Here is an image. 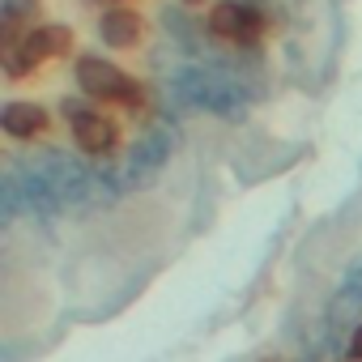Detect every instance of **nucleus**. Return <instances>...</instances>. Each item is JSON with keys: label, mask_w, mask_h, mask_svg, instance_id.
<instances>
[{"label": "nucleus", "mask_w": 362, "mask_h": 362, "mask_svg": "<svg viewBox=\"0 0 362 362\" xmlns=\"http://www.w3.org/2000/svg\"><path fill=\"white\" fill-rule=\"evenodd\" d=\"M345 281H358V286H362V260H354V264H349V273H345Z\"/></svg>", "instance_id": "nucleus-12"}, {"label": "nucleus", "mask_w": 362, "mask_h": 362, "mask_svg": "<svg viewBox=\"0 0 362 362\" xmlns=\"http://www.w3.org/2000/svg\"><path fill=\"white\" fill-rule=\"evenodd\" d=\"M162 30H166V35H175L179 43H192V39H197V26H192V18H184L179 9H166V13H162Z\"/></svg>", "instance_id": "nucleus-10"}, {"label": "nucleus", "mask_w": 362, "mask_h": 362, "mask_svg": "<svg viewBox=\"0 0 362 362\" xmlns=\"http://www.w3.org/2000/svg\"><path fill=\"white\" fill-rule=\"evenodd\" d=\"M324 324H328L332 332H341V328H358V324H362V286H358V281H341V290L328 298Z\"/></svg>", "instance_id": "nucleus-8"}, {"label": "nucleus", "mask_w": 362, "mask_h": 362, "mask_svg": "<svg viewBox=\"0 0 362 362\" xmlns=\"http://www.w3.org/2000/svg\"><path fill=\"white\" fill-rule=\"evenodd\" d=\"M298 362H315V358H311V354H307V358H298Z\"/></svg>", "instance_id": "nucleus-14"}, {"label": "nucleus", "mask_w": 362, "mask_h": 362, "mask_svg": "<svg viewBox=\"0 0 362 362\" xmlns=\"http://www.w3.org/2000/svg\"><path fill=\"white\" fill-rule=\"evenodd\" d=\"M345 358L349 362H362V324L349 328V345H345Z\"/></svg>", "instance_id": "nucleus-11"}, {"label": "nucleus", "mask_w": 362, "mask_h": 362, "mask_svg": "<svg viewBox=\"0 0 362 362\" xmlns=\"http://www.w3.org/2000/svg\"><path fill=\"white\" fill-rule=\"evenodd\" d=\"M205 30L214 39L235 43V47H252V43L264 39V13L243 5V0H218L209 9V18H205Z\"/></svg>", "instance_id": "nucleus-3"}, {"label": "nucleus", "mask_w": 362, "mask_h": 362, "mask_svg": "<svg viewBox=\"0 0 362 362\" xmlns=\"http://www.w3.org/2000/svg\"><path fill=\"white\" fill-rule=\"evenodd\" d=\"M0 128H5L13 141H35L52 128V115L43 103H30V98H13L0 107Z\"/></svg>", "instance_id": "nucleus-4"}, {"label": "nucleus", "mask_w": 362, "mask_h": 362, "mask_svg": "<svg viewBox=\"0 0 362 362\" xmlns=\"http://www.w3.org/2000/svg\"><path fill=\"white\" fill-rule=\"evenodd\" d=\"M166 124H170V119H162L158 128H145V132L128 145L124 166H128V179H132V192H136V188H149L153 179L166 170V162H170V149H175L179 132L166 128Z\"/></svg>", "instance_id": "nucleus-2"}, {"label": "nucleus", "mask_w": 362, "mask_h": 362, "mask_svg": "<svg viewBox=\"0 0 362 362\" xmlns=\"http://www.w3.org/2000/svg\"><path fill=\"white\" fill-rule=\"evenodd\" d=\"M73 145L81 153H90V158H107L119 145V124L111 115H103V111H90L86 119L73 124Z\"/></svg>", "instance_id": "nucleus-5"}, {"label": "nucleus", "mask_w": 362, "mask_h": 362, "mask_svg": "<svg viewBox=\"0 0 362 362\" xmlns=\"http://www.w3.org/2000/svg\"><path fill=\"white\" fill-rule=\"evenodd\" d=\"M22 43H26V52L35 60H64L73 52V30L69 26H56V22H43L30 35H22Z\"/></svg>", "instance_id": "nucleus-7"}, {"label": "nucleus", "mask_w": 362, "mask_h": 362, "mask_svg": "<svg viewBox=\"0 0 362 362\" xmlns=\"http://www.w3.org/2000/svg\"><path fill=\"white\" fill-rule=\"evenodd\" d=\"M141 35H145V18H141L136 9H103V18H98V39H103L107 47H115V52L136 47Z\"/></svg>", "instance_id": "nucleus-6"}, {"label": "nucleus", "mask_w": 362, "mask_h": 362, "mask_svg": "<svg viewBox=\"0 0 362 362\" xmlns=\"http://www.w3.org/2000/svg\"><path fill=\"white\" fill-rule=\"evenodd\" d=\"M22 214H26V197H22V184H18L13 166H9L0 175V218H5V226H13Z\"/></svg>", "instance_id": "nucleus-9"}, {"label": "nucleus", "mask_w": 362, "mask_h": 362, "mask_svg": "<svg viewBox=\"0 0 362 362\" xmlns=\"http://www.w3.org/2000/svg\"><path fill=\"white\" fill-rule=\"evenodd\" d=\"M77 90L94 103H124V107L145 103V86H136L119 64H111L103 56H81L77 60Z\"/></svg>", "instance_id": "nucleus-1"}, {"label": "nucleus", "mask_w": 362, "mask_h": 362, "mask_svg": "<svg viewBox=\"0 0 362 362\" xmlns=\"http://www.w3.org/2000/svg\"><path fill=\"white\" fill-rule=\"evenodd\" d=\"M184 5H205V0H184Z\"/></svg>", "instance_id": "nucleus-13"}]
</instances>
